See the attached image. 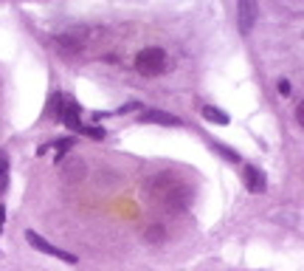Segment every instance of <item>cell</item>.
<instances>
[{
	"instance_id": "12",
	"label": "cell",
	"mask_w": 304,
	"mask_h": 271,
	"mask_svg": "<svg viewBox=\"0 0 304 271\" xmlns=\"http://www.w3.org/2000/svg\"><path fill=\"white\" fill-rule=\"evenodd\" d=\"M70 147H73V139L57 141V161H62V158H65V150H70Z\"/></svg>"
},
{
	"instance_id": "14",
	"label": "cell",
	"mask_w": 304,
	"mask_h": 271,
	"mask_svg": "<svg viewBox=\"0 0 304 271\" xmlns=\"http://www.w3.org/2000/svg\"><path fill=\"white\" fill-rule=\"evenodd\" d=\"M214 150H217V153H223V156H226L228 161H240V156H237L234 150H228L226 144H214Z\"/></svg>"
},
{
	"instance_id": "15",
	"label": "cell",
	"mask_w": 304,
	"mask_h": 271,
	"mask_svg": "<svg viewBox=\"0 0 304 271\" xmlns=\"http://www.w3.org/2000/svg\"><path fill=\"white\" fill-rule=\"evenodd\" d=\"M276 90L282 93V96H290V82H287V79H279V82H276Z\"/></svg>"
},
{
	"instance_id": "18",
	"label": "cell",
	"mask_w": 304,
	"mask_h": 271,
	"mask_svg": "<svg viewBox=\"0 0 304 271\" xmlns=\"http://www.w3.org/2000/svg\"><path fill=\"white\" fill-rule=\"evenodd\" d=\"M296 119H299V122H304V102L296 107Z\"/></svg>"
},
{
	"instance_id": "2",
	"label": "cell",
	"mask_w": 304,
	"mask_h": 271,
	"mask_svg": "<svg viewBox=\"0 0 304 271\" xmlns=\"http://www.w3.org/2000/svg\"><path fill=\"white\" fill-rule=\"evenodd\" d=\"M164 68H166L164 48H144L135 57V71L144 77H158V74H164Z\"/></svg>"
},
{
	"instance_id": "5",
	"label": "cell",
	"mask_w": 304,
	"mask_h": 271,
	"mask_svg": "<svg viewBox=\"0 0 304 271\" xmlns=\"http://www.w3.org/2000/svg\"><path fill=\"white\" fill-rule=\"evenodd\" d=\"M256 17H259V6H256L253 0H240V3H237V23H240V31H243V34H248L253 28Z\"/></svg>"
},
{
	"instance_id": "6",
	"label": "cell",
	"mask_w": 304,
	"mask_h": 271,
	"mask_svg": "<svg viewBox=\"0 0 304 271\" xmlns=\"http://www.w3.org/2000/svg\"><path fill=\"white\" fill-rule=\"evenodd\" d=\"M141 122L144 124H164V127H178L181 124V119L178 116H172V113H164V110H144L141 113Z\"/></svg>"
},
{
	"instance_id": "1",
	"label": "cell",
	"mask_w": 304,
	"mask_h": 271,
	"mask_svg": "<svg viewBox=\"0 0 304 271\" xmlns=\"http://www.w3.org/2000/svg\"><path fill=\"white\" fill-rule=\"evenodd\" d=\"M152 195L164 203L166 209H169V206H172V209H181V206L189 203V189H186V184H181L178 178H158L155 184H152Z\"/></svg>"
},
{
	"instance_id": "13",
	"label": "cell",
	"mask_w": 304,
	"mask_h": 271,
	"mask_svg": "<svg viewBox=\"0 0 304 271\" xmlns=\"http://www.w3.org/2000/svg\"><path fill=\"white\" fill-rule=\"evenodd\" d=\"M82 133H85V136H90L93 141H99V139H105V136H107L105 127H82Z\"/></svg>"
},
{
	"instance_id": "11",
	"label": "cell",
	"mask_w": 304,
	"mask_h": 271,
	"mask_svg": "<svg viewBox=\"0 0 304 271\" xmlns=\"http://www.w3.org/2000/svg\"><path fill=\"white\" fill-rule=\"evenodd\" d=\"M144 237H147V243H164V237H166V229L164 226H147V232H144Z\"/></svg>"
},
{
	"instance_id": "7",
	"label": "cell",
	"mask_w": 304,
	"mask_h": 271,
	"mask_svg": "<svg viewBox=\"0 0 304 271\" xmlns=\"http://www.w3.org/2000/svg\"><path fill=\"white\" fill-rule=\"evenodd\" d=\"M245 186L251 189V192H265V173L256 170V167H245Z\"/></svg>"
},
{
	"instance_id": "4",
	"label": "cell",
	"mask_w": 304,
	"mask_h": 271,
	"mask_svg": "<svg viewBox=\"0 0 304 271\" xmlns=\"http://www.w3.org/2000/svg\"><path fill=\"white\" fill-rule=\"evenodd\" d=\"M26 240H28L31 246H34V249H40L43 254L60 257V260H65V263H76V257H73L70 252H65V249H57V246H54V243H48V240H45L43 235H37V232H26Z\"/></svg>"
},
{
	"instance_id": "3",
	"label": "cell",
	"mask_w": 304,
	"mask_h": 271,
	"mask_svg": "<svg viewBox=\"0 0 304 271\" xmlns=\"http://www.w3.org/2000/svg\"><path fill=\"white\" fill-rule=\"evenodd\" d=\"M85 28H73V31H65L54 40V48L62 54V57H76V54L85 51Z\"/></svg>"
},
{
	"instance_id": "10",
	"label": "cell",
	"mask_w": 304,
	"mask_h": 271,
	"mask_svg": "<svg viewBox=\"0 0 304 271\" xmlns=\"http://www.w3.org/2000/svg\"><path fill=\"white\" fill-rule=\"evenodd\" d=\"M203 119L211 122V124H228V113L226 110H220V107H214V105L203 107Z\"/></svg>"
},
{
	"instance_id": "8",
	"label": "cell",
	"mask_w": 304,
	"mask_h": 271,
	"mask_svg": "<svg viewBox=\"0 0 304 271\" xmlns=\"http://www.w3.org/2000/svg\"><path fill=\"white\" fill-rule=\"evenodd\" d=\"M62 122L68 124L70 130H82V122H79V105L65 99V107H62Z\"/></svg>"
},
{
	"instance_id": "16",
	"label": "cell",
	"mask_w": 304,
	"mask_h": 271,
	"mask_svg": "<svg viewBox=\"0 0 304 271\" xmlns=\"http://www.w3.org/2000/svg\"><path fill=\"white\" fill-rule=\"evenodd\" d=\"M138 102H130V105H124V107H119V110H116V113H127V110H138Z\"/></svg>"
},
{
	"instance_id": "17",
	"label": "cell",
	"mask_w": 304,
	"mask_h": 271,
	"mask_svg": "<svg viewBox=\"0 0 304 271\" xmlns=\"http://www.w3.org/2000/svg\"><path fill=\"white\" fill-rule=\"evenodd\" d=\"M6 170H9V161L6 156H0V178H6Z\"/></svg>"
},
{
	"instance_id": "19",
	"label": "cell",
	"mask_w": 304,
	"mask_h": 271,
	"mask_svg": "<svg viewBox=\"0 0 304 271\" xmlns=\"http://www.w3.org/2000/svg\"><path fill=\"white\" fill-rule=\"evenodd\" d=\"M3 223H6V209L0 206V229H3Z\"/></svg>"
},
{
	"instance_id": "9",
	"label": "cell",
	"mask_w": 304,
	"mask_h": 271,
	"mask_svg": "<svg viewBox=\"0 0 304 271\" xmlns=\"http://www.w3.org/2000/svg\"><path fill=\"white\" fill-rule=\"evenodd\" d=\"M62 107H65V96H62L60 90H57V93H51V99H48V107H45L48 119H62Z\"/></svg>"
}]
</instances>
